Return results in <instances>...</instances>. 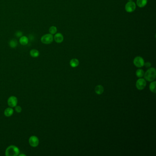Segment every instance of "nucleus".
<instances>
[{"mask_svg": "<svg viewBox=\"0 0 156 156\" xmlns=\"http://www.w3.org/2000/svg\"><path fill=\"white\" fill-rule=\"evenodd\" d=\"M19 156H26V155L25 154H19L18 155Z\"/></svg>", "mask_w": 156, "mask_h": 156, "instance_id": "obj_23", "label": "nucleus"}, {"mask_svg": "<svg viewBox=\"0 0 156 156\" xmlns=\"http://www.w3.org/2000/svg\"><path fill=\"white\" fill-rule=\"evenodd\" d=\"M156 81H154L150 84V90L153 93H156Z\"/></svg>", "mask_w": 156, "mask_h": 156, "instance_id": "obj_16", "label": "nucleus"}, {"mask_svg": "<svg viewBox=\"0 0 156 156\" xmlns=\"http://www.w3.org/2000/svg\"><path fill=\"white\" fill-rule=\"evenodd\" d=\"M15 110H16V112H17L18 113H20L22 112V109L21 107H20V106H15Z\"/></svg>", "mask_w": 156, "mask_h": 156, "instance_id": "obj_20", "label": "nucleus"}, {"mask_svg": "<svg viewBox=\"0 0 156 156\" xmlns=\"http://www.w3.org/2000/svg\"><path fill=\"white\" fill-rule=\"evenodd\" d=\"M147 0H137L136 5L138 7L140 8H142L145 7L147 3Z\"/></svg>", "mask_w": 156, "mask_h": 156, "instance_id": "obj_11", "label": "nucleus"}, {"mask_svg": "<svg viewBox=\"0 0 156 156\" xmlns=\"http://www.w3.org/2000/svg\"><path fill=\"white\" fill-rule=\"evenodd\" d=\"M144 77L146 80L149 82H152L154 81L156 76V71L154 68H149L148 70L144 74Z\"/></svg>", "mask_w": 156, "mask_h": 156, "instance_id": "obj_2", "label": "nucleus"}, {"mask_svg": "<svg viewBox=\"0 0 156 156\" xmlns=\"http://www.w3.org/2000/svg\"><path fill=\"white\" fill-rule=\"evenodd\" d=\"M79 64V62L77 59H72L70 60V66L72 67H77Z\"/></svg>", "mask_w": 156, "mask_h": 156, "instance_id": "obj_14", "label": "nucleus"}, {"mask_svg": "<svg viewBox=\"0 0 156 156\" xmlns=\"http://www.w3.org/2000/svg\"><path fill=\"white\" fill-rule=\"evenodd\" d=\"M30 55L34 58L38 57L39 55V52L38 50L35 49H32L30 51Z\"/></svg>", "mask_w": 156, "mask_h": 156, "instance_id": "obj_15", "label": "nucleus"}, {"mask_svg": "<svg viewBox=\"0 0 156 156\" xmlns=\"http://www.w3.org/2000/svg\"><path fill=\"white\" fill-rule=\"evenodd\" d=\"M19 42L20 44L23 45H26L29 43V39L26 36H22L19 39Z\"/></svg>", "mask_w": 156, "mask_h": 156, "instance_id": "obj_12", "label": "nucleus"}, {"mask_svg": "<svg viewBox=\"0 0 156 156\" xmlns=\"http://www.w3.org/2000/svg\"><path fill=\"white\" fill-rule=\"evenodd\" d=\"M18 103V99L16 97L14 96L10 97L8 100V104L9 106L12 108L16 106L17 105Z\"/></svg>", "mask_w": 156, "mask_h": 156, "instance_id": "obj_8", "label": "nucleus"}, {"mask_svg": "<svg viewBox=\"0 0 156 156\" xmlns=\"http://www.w3.org/2000/svg\"><path fill=\"white\" fill-rule=\"evenodd\" d=\"M128 1H132L133 0H128Z\"/></svg>", "mask_w": 156, "mask_h": 156, "instance_id": "obj_24", "label": "nucleus"}, {"mask_svg": "<svg viewBox=\"0 0 156 156\" xmlns=\"http://www.w3.org/2000/svg\"><path fill=\"white\" fill-rule=\"evenodd\" d=\"M17 45H18V42L16 39H12L9 42V45L12 48H15L17 46Z\"/></svg>", "mask_w": 156, "mask_h": 156, "instance_id": "obj_17", "label": "nucleus"}, {"mask_svg": "<svg viewBox=\"0 0 156 156\" xmlns=\"http://www.w3.org/2000/svg\"><path fill=\"white\" fill-rule=\"evenodd\" d=\"M136 75L139 78L142 77L144 75V70L142 69H138L136 71Z\"/></svg>", "mask_w": 156, "mask_h": 156, "instance_id": "obj_18", "label": "nucleus"}, {"mask_svg": "<svg viewBox=\"0 0 156 156\" xmlns=\"http://www.w3.org/2000/svg\"><path fill=\"white\" fill-rule=\"evenodd\" d=\"M57 31V28L55 26H51L49 29V33L52 35L56 34Z\"/></svg>", "mask_w": 156, "mask_h": 156, "instance_id": "obj_19", "label": "nucleus"}, {"mask_svg": "<svg viewBox=\"0 0 156 156\" xmlns=\"http://www.w3.org/2000/svg\"><path fill=\"white\" fill-rule=\"evenodd\" d=\"M136 9V4L132 1H129L125 6V10L129 13L134 12Z\"/></svg>", "mask_w": 156, "mask_h": 156, "instance_id": "obj_4", "label": "nucleus"}, {"mask_svg": "<svg viewBox=\"0 0 156 156\" xmlns=\"http://www.w3.org/2000/svg\"><path fill=\"white\" fill-rule=\"evenodd\" d=\"M95 91L96 93L99 95H100L103 93L104 91V87L102 85H98L95 89Z\"/></svg>", "mask_w": 156, "mask_h": 156, "instance_id": "obj_13", "label": "nucleus"}, {"mask_svg": "<svg viewBox=\"0 0 156 156\" xmlns=\"http://www.w3.org/2000/svg\"><path fill=\"white\" fill-rule=\"evenodd\" d=\"M54 39L56 43H61L63 41L64 37L61 33H56L54 37Z\"/></svg>", "mask_w": 156, "mask_h": 156, "instance_id": "obj_9", "label": "nucleus"}, {"mask_svg": "<svg viewBox=\"0 0 156 156\" xmlns=\"http://www.w3.org/2000/svg\"><path fill=\"white\" fill-rule=\"evenodd\" d=\"M146 83L145 80L143 78H140L136 81V87L139 90H142L146 87Z\"/></svg>", "mask_w": 156, "mask_h": 156, "instance_id": "obj_7", "label": "nucleus"}, {"mask_svg": "<svg viewBox=\"0 0 156 156\" xmlns=\"http://www.w3.org/2000/svg\"><path fill=\"white\" fill-rule=\"evenodd\" d=\"M29 142L30 146L33 147H35L39 145V139L36 136L32 135L29 138Z\"/></svg>", "mask_w": 156, "mask_h": 156, "instance_id": "obj_5", "label": "nucleus"}, {"mask_svg": "<svg viewBox=\"0 0 156 156\" xmlns=\"http://www.w3.org/2000/svg\"><path fill=\"white\" fill-rule=\"evenodd\" d=\"M14 113V110L12 107H9L6 109L4 110V114L6 117H9L12 116Z\"/></svg>", "mask_w": 156, "mask_h": 156, "instance_id": "obj_10", "label": "nucleus"}, {"mask_svg": "<svg viewBox=\"0 0 156 156\" xmlns=\"http://www.w3.org/2000/svg\"><path fill=\"white\" fill-rule=\"evenodd\" d=\"M15 35L17 37H21L22 36L23 33L21 31H18L17 32H16Z\"/></svg>", "mask_w": 156, "mask_h": 156, "instance_id": "obj_21", "label": "nucleus"}, {"mask_svg": "<svg viewBox=\"0 0 156 156\" xmlns=\"http://www.w3.org/2000/svg\"><path fill=\"white\" fill-rule=\"evenodd\" d=\"M133 63L137 67L140 68L144 66L145 62L142 58L140 56H137L133 60Z\"/></svg>", "mask_w": 156, "mask_h": 156, "instance_id": "obj_6", "label": "nucleus"}, {"mask_svg": "<svg viewBox=\"0 0 156 156\" xmlns=\"http://www.w3.org/2000/svg\"><path fill=\"white\" fill-rule=\"evenodd\" d=\"M19 153L20 150L17 146L11 145L6 149L5 155L7 156H17L19 154Z\"/></svg>", "mask_w": 156, "mask_h": 156, "instance_id": "obj_1", "label": "nucleus"}, {"mask_svg": "<svg viewBox=\"0 0 156 156\" xmlns=\"http://www.w3.org/2000/svg\"><path fill=\"white\" fill-rule=\"evenodd\" d=\"M144 65H145L146 66V67L150 68L151 67V64L150 63L147 62H146V63H144Z\"/></svg>", "mask_w": 156, "mask_h": 156, "instance_id": "obj_22", "label": "nucleus"}, {"mask_svg": "<svg viewBox=\"0 0 156 156\" xmlns=\"http://www.w3.org/2000/svg\"><path fill=\"white\" fill-rule=\"evenodd\" d=\"M54 40V37L50 34H46L42 37L41 41L44 44H51Z\"/></svg>", "mask_w": 156, "mask_h": 156, "instance_id": "obj_3", "label": "nucleus"}]
</instances>
